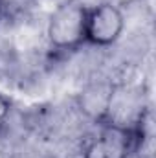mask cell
<instances>
[{
    "label": "cell",
    "mask_w": 156,
    "mask_h": 158,
    "mask_svg": "<svg viewBox=\"0 0 156 158\" xmlns=\"http://www.w3.org/2000/svg\"><path fill=\"white\" fill-rule=\"evenodd\" d=\"M107 2H110V4H114V6H117V7H121V6L136 4V2H140V0H107Z\"/></svg>",
    "instance_id": "6"
},
{
    "label": "cell",
    "mask_w": 156,
    "mask_h": 158,
    "mask_svg": "<svg viewBox=\"0 0 156 158\" xmlns=\"http://www.w3.org/2000/svg\"><path fill=\"white\" fill-rule=\"evenodd\" d=\"M110 92H112V86H105V85H97V86L88 88L81 96V107H83V110L90 118L97 119V121H103L105 114H107Z\"/></svg>",
    "instance_id": "4"
},
{
    "label": "cell",
    "mask_w": 156,
    "mask_h": 158,
    "mask_svg": "<svg viewBox=\"0 0 156 158\" xmlns=\"http://www.w3.org/2000/svg\"><path fill=\"white\" fill-rule=\"evenodd\" d=\"M86 9L81 0H64L53 9L46 24V37L55 50H76L84 42Z\"/></svg>",
    "instance_id": "1"
},
{
    "label": "cell",
    "mask_w": 156,
    "mask_h": 158,
    "mask_svg": "<svg viewBox=\"0 0 156 158\" xmlns=\"http://www.w3.org/2000/svg\"><path fill=\"white\" fill-rule=\"evenodd\" d=\"M9 110H11V101H9L4 94H0V123L7 118Z\"/></svg>",
    "instance_id": "5"
},
{
    "label": "cell",
    "mask_w": 156,
    "mask_h": 158,
    "mask_svg": "<svg viewBox=\"0 0 156 158\" xmlns=\"http://www.w3.org/2000/svg\"><path fill=\"white\" fill-rule=\"evenodd\" d=\"M125 17L121 7L110 2H101L86 9L84 24V42L94 46H112L123 33Z\"/></svg>",
    "instance_id": "2"
},
{
    "label": "cell",
    "mask_w": 156,
    "mask_h": 158,
    "mask_svg": "<svg viewBox=\"0 0 156 158\" xmlns=\"http://www.w3.org/2000/svg\"><path fill=\"white\" fill-rule=\"evenodd\" d=\"M30 2H39V0H30Z\"/></svg>",
    "instance_id": "7"
},
{
    "label": "cell",
    "mask_w": 156,
    "mask_h": 158,
    "mask_svg": "<svg viewBox=\"0 0 156 158\" xmlns=\"http://www.w3.org/2000/svg\"><path fill=\"white\" fill-rule=\"evenodd\" d=\"M140 140L136 131L103 123L101 132L83 149V158H129Z\"/></svg>",
    "instance_id": "3"
}]
</instances>
